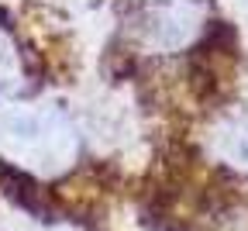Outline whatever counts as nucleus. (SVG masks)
Here are the masks:
<instances>
[{"label":"nucleus","instance_id":"obj_1","mask_svg":"<svg viewBox=\"0 0 248 231\" xmlns=\"http://www.w3.org/2000/svg\"><path fill=\"white\" fill-rule=\"evenodd\" d=\"M97 180L93 128L69 90L0 107V193L31 211H55L76 204Z\"/></svg>","mask_w":248,"mask_h":231},{"label":"nucleus","instance_id":"obj_2","mask_svg":"<svg viewBox=\"0 0 248 231\" xmlns=\"http://www.w3.org/2000/svg\"><path fill=\"white\" fill-rule=\"evenodd\" d=\"M83 76V45L55 0H0V107L73 90Z\"/></svg>","mask_w":248,"mask_h":231}]
</instances>
